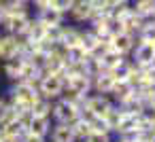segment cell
<instances>
[{
	"instance_id": "cell-2",
	"label": "cell",
	"mask_w": 155,
	"mask_h": 142,
	"mask_svg": "<svg viewBox=\"0 0 155 142\" xmlns=\"http://www.w3.org/2000/svg\"><path fill=\"white\" fill-rule=\"evenodd\" d=\"M77 117H79V108L74 104H70V102H66L62 98L53 100V104H51V121H55V123H68L70 125Z\"/></svg>"
},
{
	"instance_id": "cell-9",
	"label": "cell",
	"mask_w": 155,
	"mask_h": 142,
	"mask_svg": "<svg viewBox=\"0 0 155 142\" xmlns=\"http://www.w3.org/2000/svg\"><path fill=\"white\" fill-rule=\"evenodd\" d=\"M13 55H19V45L15 34L0 32V60H9Z\"/></svg>"
},
{
	"instance_id": "cell-37",
	"label": "cell",
	"mask_w": 155,
	"mask_h": 142,
	"mask_svg": "<svg viewBox=\"0 0 155 142\" xmlns=\"http://www.w3.org/2000/svg\"><path fill=\"white\" fill-rule=\"evenodd\" d=\"M149 142H155V134H153V136H151V140H149Z\"/></svg>"
},
{
	"instance_id": "cell-38",
	"label": "cell",
	"mask_w": 155,
	"mask_h": 142,
	"mask_svg": "<svg viewBox=\"0 0 155 142\" xmlns=\"http://www.w3.org/2000/svg\"><path fill=\"white\" fill-rule=\"evenodd\" d=\"M21 2H30V0H21Z\"/></svg>"
},
{
	"instance_id": "cell-20",
	"label": "cell",
	"mask_w": 155,
	"mask_h": 142,
	"mask_svg": "<svg viewBox=\"0 0 155 142\" xmlns=\"http://www.w3.org/2000/svg\"><path fill=\"white\" fill-rule=\"evenodd\" d=\"M51 104H53L51 100L38 95V98L30 104V112L36 115V117H51Z\"/></svg>"
},
{
	"instance_id": "cell-29",
	"label": "cell",
	"mask_w": 155,
	"mask_h": 142,
	"mask_svg": "<svg viewBox=\"0 0 155 142\" xmlns=\"http://www.w3.org/2000/svg\"><path fill=\"white\" fill-rule=\"evenodd\" d=\"M89 129H91V131H98V134H113L104 117H94V119L89 121Z\"/></svg>"
},
{
	"instance_id": "cell-7",
	"label": "cell",
	"mask_w": 155,
	"mask_h": 142,
	"mask_svg": "<svg viewBox=\"0 0 155 142\" xmlns=\"http://www.w3.org/2000/svg\"><path fill=\"white\" fill-rule=\"evenodd\" d=\"M136 43H138V38L134 34H130V32H119V34H115L110 38V47L115 51H119L121 55H125V57H130V53L136 47Z\"/></svg>"
},
{
	"instance_id": "cell-32",
	"label": "cell",
	"mask_w": 155,
	"mask_h": 142,
	"mask_svg": "<svg viewBox=\"0 0 155 142\" xmlns=\"http://www.w3.org/2000/svg\"><path fill=\"white\" fill-rule=\"evenodd\" d=\"M21 142H47V138H43V136H36V134H32V131H24V136H21Z\"/></svg>"
},
{
	"instance_id": "cell-8",
	"label": "cell",
	"mask_w": 155,
	"mask_h": 142,
	"mask_svg": "<svg viewBox=\"0 0 155 142\" xmlns=\"http://www.w3.org/2000/svg\"><path fill=\"white\" fill-rule=\"evenodd\" d=\"M49 142H77L74 134H72V127L68 123H51V131L47 136Z\"/></svg>"
},
{
	"instance_id": "cell-35",
	"label": "cell",
	"mask_w": 155,
	"mask_h": 142,
	"mask_svg": "<svg viewBox=\"0 0 155 142\" xmlns=\"http://www.w3.org/2000/svg\"><path fill=\"white\" fill-rule=\"evenodd\" d=\"M7 17V7H5V2L0 0V24H2V19Z\"/></svg>"
},
{
	"instance_id": "cell-17",
	"label": "cell",
	"mask_w": 155,
	"mask_h": 142,
	"mask_svg": "<svg viewBox=\"0 0 155 142\" xmlns=\"http://www.w3.org/2000/svg\"><path fill=\"white\" fill-rule=\"evenodd\" d=\"M117 106L123 110V112H130V115H136V112H140L142 108H144V102H142V98L132 89V93L130 95H125L121 102H117Z\"/></svg>"
},
{
	"instance_id": "cell-3",
	"label": "cell",
	"mask_w": 155,
	"mask_h": 142,
	"mask_svg": "<svg viewBox=\"0 0 155 142\" xmlns=\"http://www.w3.org/2000/svg\"><path fill=\"white\" fill-rule=\"evenodd\" d=\"M32 13H7V17L0 24V32H7V34H24L26 26L30 21Z\"/></svg>"
},
{
	"instance_id": "cell-21",
	"label": "cell",
	"mask_w": 155,
	"mask_h": 142,
	"mask_svg": "<svg viewBox=\"0 0 155 142\" xmlns=\"http://www.w3.org/2000/svg\"><path fill=\"white\" fill-rule=\"evenodd\" d=\"M125 60V55H121L119 51H115V49H108L102 57H100V64H102V70H113L117 64H121Z\"/></svg>"
},
{
	"instance_id": "cell-11",
	"label": "cell",
	"mask_w": 155,
	"mask_h": 142,
	"mask_svg": "<svg viewBox=\"0 0 155 142\" xmlns=\"http://www.w3.org/2000/svg\"><path fill=\"white\" fill-rule=\"evenodd\" d=\"M41 76H43V68L36 66V64H32V62H28V60H24V66H21V70H19L17 81H26V83L38 85Z\"/></svg>"
},
{
	"instance_id": "cell-10",
	"label": "cell",
	"mask_w": 155,
	"mask_h": 142,
	"mask_svg": "<svg viewBox=\"0 0 155 142\" xmlns=\"http://www.w3.org/2000/svg\"><path fill=\"white\" fill-rule=\"evenodd\" d=\"M34 15H36V17H41L45 26H62V24H66V21H68V19H66V15H64V13H60V11H58V9H53V7L38 9Z\"/></svg>"
},
{
	"instance_id": "cell-15",
	"label": "cell",
	"mask_w": 155,
	"mask_h": 142,
	"mask_svg": "<svg viewBox=\"0 0 155 142\" xmlns=\"http://www.w3.org/2000/svg\"><path fill=\"white\" fill-rule=\"evenodd\" d=\"M47 28H49V26H45L41 17L32 15V17H30V21H28V26H26V32H24V34H26L30 40H43V38H45Z\"/></svg>"
},
{
	"instance_id": "cell-36",
	"label": "cell",
	"mask_w": 155,
	"mask_h": 142,
	"mask_svg": "<svg viewBox=\"0 0 155 142\" xmlns=\"http://www.w3.org/2000/svg\"><path fill=\"white\" fill-rule=\"evenodd\" d=\"M149 21H155V7H153V13H151V19Z\"/></svg>"
},
{
	"instance_id": "cell-23",
	"label": "cell",
	"mask_w": 155,
	"mask_h": 142,
	"mask_svg": "<svg viewBox=\"0 0 155 142\" xmlns=\"http://www.w3.org/2000/svg\"><path fill=\"white\" fill-rule=\"evenodd\" d=\"M132 68H134V62H132L130 57H125L121 64H117V66H115L113 70H108V72H110V76H113L115 81H125Z\"/></svg>"
},
{
	"instance_id": "cell-14",
	"label": "cell",
	"mask_w": 155,
	"mask_h": 142,
	"mask_svg": "<svg viewBox=\"0 0 155 142\" xmlns=\"http://www.w3.org/2000/svg\"><path fill=\"white\" fill-rule=\"evenodd\" d=\"M51 123H53L51 117H36V115H32V119H30L26 131H32V134H36V136L47 138L49 131H51Z\"/></svg>"
},
{
	"instance_id": "cell-19",
	"label": "cell",
	"mask_w": 155,
	"mask_h": 142,
	"mask_svg": "<svg viewBox=\"0 0 155 142\" xmlns=\"http://www.w3.org/2000/svg\"><path fill=\"white\" fill-rule=\"evenodd\" d=\"M113 83H115V79L110 76V72L108 70H102L100 74H96L91 79V89L96 93H108L110 87H113Z\"/></svg>"
},
{
	"instance_id": "cell-24",
	"label": "cell",
	"mask_w": 155,
	"mask_h": 142,
	"mask_svg": "<svg viewBox=\"0 0 155 142\" xmlns=\"http://www.w3.org/2000/svg\"><path fill=\"white\" fill-rule=\"evenodd\" d=\"M70 127H72V134H74L77 142H79V140H85V138L91 134V129H89V121H83V119H79V117L70 123Z\"/></svg>"
},
{
	"instance_id": "cell-12",
	"label": "cell",
	"mask_w": 155,
	"mask_h": 142,
	"mask_svg": "<svg viewBox=\"0 0 155 142\" xmlns=\"http://www.w3.org/2000/svg\"><path fill=\"white\" fill-rule=\"evenodd\" d=\"M121 24H123V32H130V34L138 36V32H140L142 26L147 24V19H144L142 15H138L134 9H130V13L121 19Z\"/></svg>"
},
{
	"instance_id": "cell-22",
	"label": "cell",
	"mask_w": 155,
	"mask_h": 142,
	"mask_svg": "<svg viewBox=\"0 0 155 142\" xmlns=\"http://www.w3.org/2000/svg\"><path fill=\"white\" fill-rule=\"evenodd\" d=\"M132 93V87L125 83V81H115L113 83V87H110V91H108V95H110V100L117 104V102H121L125 95H130Z\"/></svg>"
},
{
	"instance_id": "cell-27",
	"label": "cell",
	"mask_w": 155,
	"mask_h": 142,
	"mask_svg": "<svg viewBox=\"0 0 155 142\" xmlns=\"http://www.w3.org/2000/svg\"><path fill=\"white\" fill-rule=\"evenodd\" d=\"M87 55H89V53H87L81 45H77V47H68V51H66V62H85Z\"/></svg>"
},
{
	"instance_id": "cell-5",
	"label": "cell",
	"mask_w": 155,
	"mask_h": 142,
	"mask_svg": "<svg viewBox=\"0 0 155 142\" xmlns=\"http://www.w3.org/2000/svg\"><path fill=\"white\" fill-rule=\"evenodd\" d=\"M113 104H115V102L110 100L108 93H96V91H91V93L85 98V104H83V106H87L96 117H104L106 110H108Z\"/></svg>"
},
{
	"instance_id": "cell-40",
	"label": "cell",
	"mask_w": 155,
	"mask_h": 142,
	"mask_svg": "<svg viewBox=\"0 0 155 142\" xmlns=\"http://www.w3.org/2000/svg\"><path fill=\"white\" fill-rule=\"evenodd\" d=\"M79 142H83V140H79Z\"/></svg>"
},
{
	"instance_id": "cell-34",
	"label": "cell",
	"mask_w": 155,
	"mask_h": 142,
	"mask_svg": "<svg viewBox=\"0 0 155 142\" xmlns=\"http://www.w3.org/2000/svg\"><path fill=\"white\" fill-rule=\"evenodd\" d=\"M144 106H149V108H153V110H155V89H153V91H151V95L147 98Z\"/></svg>"
},
{
	"instance_id": "cell-31",
	"label": "cell",
	"mask_w": 155,
	"mask_h": 142,
	"mask_svg": "<svg viewBox=\"0 0 155 142\" xmlns=\"http://www.w3.org/2000/svg\"><path fill=\"white\" fill-rule=\"evenodd\" d=\"M72 2H74V0H49V7H53V9H58L60 13L68 15V11H70V7H72Z\"/></svg>"
},
{
	"instance_id": "cell-25",
	"label": "cell",
	"mask_w": 155,
	"mask_h": 142,
	"mask_svg": "<svg viewBox=\"0 0 155 142\" xmlns=\"http://www.w3.org/2000/svg\"><path fill=\"white\" fill-rule=\"evenodd\" d=\"M125 112L117 106V104H113L108 110H106V115H104V119H106V123H108V127H110V131L115 134V127L119 125V121H121V117H123Z\"/></svg>"
},
{
	"instance_id": "cell-39",
	"label": "cell",
	"mask_w": 155,
	"mask_h": 142,
	"mask_svg": "<svg viewBox=\"0 0 155 142\" xmlns=\"http://www.w3.org/2000/svg\"><path fill=\"white\" fill-rule=\"evenodd\" d=\"M115 142H119V140H115Z\"/></svg>"
},
{
	"instance_id": "cell-41",
	"label": "cell",
	"mask_w": 155,
	"mask_h": 142,
	"mask_svg": "<svg viewBox=\"0 0 155 142\" xmlns=\"http://www.w3.org/2000/svg\"><path fill=\"white\" fill-rule=\"evenodd\" d=\"M47 142H49V140H47Z\"/></svg>"
},
{
	"instance_id": "cell-33",
	"label": "cell",
	"mask_w": 155,
	"mask_h": 142,
	"mask_svg": "<svg viewBox=\"0 0 155 142\" xmlns=\"http://www.w3.org/2000/svg\"><path fill=\"white\" fill-rule=\"evenodd\" d=\"M30 7L32 9H45V7H49V0H30Z\"/></svg>"
},
{
	"instance_id": "cell-4",
	"label": "cell",
	"mask_w": 155,
	"mask_h": 142,
	"mask_svg": "<svg viewBox=\"0 0 155 142\" xmlns=\"http://www.w3.org/2000/svg\"><path fill=\"white\" fill-rule=\"evenodd\" d=\"M91 15H94V11H91L89 0H74L70 11H68V15H66V19H70L77 26H87Z\"/></svg>"
},
{
	"instance_id": "cell-26",
	"label": "cell",
	"mask_w": 155,
	"mask_h": 142,
	"mask_svg": "<svg viewBox=\"0 0 155 142\" xmlns=\"http://www.w3.org/2000/svg\"><path fill=\"white\" fill-rule=\"evenodd\" d=\"M0 129H2V134H5V136H15V138L24 136V131H26V127L19 123V119H17V117H15L13 121H9L5 127H0Z\"/></svg>"
},
{
	"instance_id": "cell-1",
	"label": "cell",
	"mask_w": 155,
	"mask_h": 142,
	"mask_svg": "<svg viewBox=\"0 0 155 142\" xmlns=\"http://www.w3.org/2000/svg\"><path fill=\"white\" fill-rule=\"evenodd\" d=\"M36 89H38V95H43V98H47V100L53 102V100H58L62 95L64 81L60 79V74H43L41 81H38V85H36Z\"/></svg>"
},
{
	"instance_id": "cell-28",
	"label": "cell",
	"mask_w": 155,
	"mask_h": 142,
	"mask_svg": "<svg viewBox=\"0 0 155 142\" xmlns=\"http://www.w3.org/2000/svg\"><path fill=\"white\" fill-rule=\"evenodd\" d=\"M136 38L142 40V43H155V21H147Z\"/></svg>"
},
{
	"instance_id": "cell-30",
	"label": "cell",
	"mask_w": 155,
	"mask_h": 142,
	"mask_svg": "<svg viewBox=\"0 0 155 142\" xmlns=\"http://www.w3.org/2000/svg\"><path fill=\"white\" fill-rule=\"evenodd\" d=\"M83 142H115V136H113V134H98V131H91Z\"/></svg>"
},
{
	"instance_id": "cell-18",
	"label": "cell",
	"mask_w": 155,
	"mask_h": 142,
	"mask_svg": "<svg viewBox=\"0 0 155 142\" xmlns=\"http://www.w3.org/2000/svg\"><path fill=\"white\" fill-rule=\"evenodd\" d=\"M81 32H83V28L64 24L62 26V38H60V43L66 45V47H77V45H81Z\"/></svg>"
},
{
	"instance_id": "cell-13",
	"label": "cell",
	"mask_w": 155,
	"mask_h": 142,
	"mask_svg": "<svg viewBox=\"0 0 155 142\" xmlns=\"http://www.w3.org/2000/svg\"><path fill=\"white\" fill-rule=\"evenodd\" d=\"M21 66H24V57L21 55H13L9 60H2V72H5V76H7L9 83H15L17 81Z\"/></svg>"
},
{
	"instance_id": "cell-16",
	"label": "cell",
	"mask_w": 155,
	"mask_h": 142,
	"mask_svg": "<svg viewBox=\"0 0 155 142\" xmlns=\"http://www.w3.org/2000/svg\"><path fill=\"white\" fill-rule=\"evenodd\" d=\"M68 89H72L74 93H79V95H89L94 89H91V76H87V74H79V76H72V79H68V85H66Z\"/></svg>"
},
{
	"instance_id": "cell-6",
	"label": "cell",
	"mask_w": 155,
	"mask_h": 142,
	"mask_svg": "<svg viewBox=\"0 0 155 142\" xmlns=\"http://www.w3.org/2000/svg\"><path fill=\"white\" fill-rule=\"evenodd\" d=\"M130 60L136 64V66H149L155 62V49H153V43H142L138 40L136 47L132 49L130 53Z\"/></svg>"
}]
</instances>
